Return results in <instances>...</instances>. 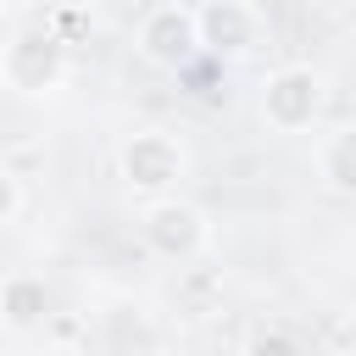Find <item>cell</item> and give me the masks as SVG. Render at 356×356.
<instances>
[{
    "label": "cell",
    "instance_id": "6da1fadb",
    "mask_svg": "<svg viewBox=\"0 0 356 356\" xmlns=\"http://www.w3.org/2000/svg\"><path fill=\"white\" fill-rule=\"evenodd\" d=\"M0 83L22 100H44L67 83V39L56 28H17L0 44Z\"/></svg>",
    "mask_w": 356,
    "mask_h": 356
},
{
    "label": "cell",
    "instance_id": "4fadbf2b",
    "mask_svg": "<svg viewBox=\"0 0 356 356\" xmlns=\"http://www.w3.org/2000/svg\"><path fill=\"white\" fill-rule=\"evenodd\" d=\"M328 356H350V350H328Z\"/></svg>",
    "mask_w": 356,
    "mask_h": 356
},
{
    "label": "cell",
    "instance_id": "8fae6325",
    "mask_svg": "<svg viewBox=\"0 0 356 356\" xmlns=\"http://www.w3.org/2000/svg\"><path fill=\"white\" fill-rule=\"evenodd\" d=\"M17 211H22V178H17V172L0 161V228H6Z\"/></svg>",
    "mask_w": 356,
    "mask_h": 356
},
{
    "label": "cell",
    "instance_id": "7a4b0ae2",
    "mask_svg": "<svg viewBox=\"0 0 356 356\" xmlns=\"http://www.w3.org/2000/svg\"><path fill=\"white\" fill-rule=\"evenodd\" d=\"M117 178H122L134 195H145V200L178 195V184L189 178V150H184V139L167 134V128H139V134H128L122 150H117Z\"/></svg>",
    "mask_w": 356,
    "mask_h": 356
},
{
    "label": "cell",
    "instance_id": "9c48e42d",
    "mask_svg": "<svg viewBox=\"0 0 356 356\" xmlns=\"http://www.w3.org/2000/svg\"><path fill=\"white\" fill-rule=\"evenodd\" d=\"M317 178H323V189L328 195H356V139H350V128H334V134H323V145H317Z\"/></svg>",
    "mask_w": 356,
    "mask_h": 356
},
{
    "label": "cell",
    "instance_id": "5bb4252c",
    "mask_svg": "<svg viewBox=\"0 0 356 356\" xmlns=\"http://www.w3.org/2000/svg\"><path fill=\"white\" fill-rule=\"evenodd\" d=\"M0 6H6V0H0Z\"/></svg>",
    "mask_w": 356,
    "mask_h": 356
},
{
    "label": "cell",
    "instance_id": "7c38bea8",
    "mask_svg": "<svg viewBox=\"0 0 356 356\" xmlns=\"http://www.w3.org/2000/svg\"><path fill=\"white\" fill-rule=\"evenodd\" d=\"M0 356H33V350H28V345H6Z\"/></svg>",
    "mask_w": 356,
    "mask_h": 356
},
{
    "label": "cell",
    "instance_id": "30bf717a",
    "mask_svg": "<svg viewBox=\"0 0 356 356\" xmlns=\"http://www.w3.org/2000/svg\"><path fill=\"white\" fill-rule=\"evenodd\" d=\"M234 356H312V350H306V339H295L289 328H256V334L239 339Z\"/></svg>",
    "mask_w": 356,
    "mask_h": 356
},
{
    "label": "cell",
    "instance_id": "52a82bcc",
    "mask_svg": "<svg viewBox=\"0 0 356 356\" xmlns=\"http://www.w3.org/2000/svg\"><path fill=\"white\" fill-rule=\"evenodd\" d=\"M100 356H161V328L150 323V312L117 300L100 312Z\"/></svg>",
    "mask_w": 356,
    "mask_h": 356
},
{
    "label": "cell",
    "instance_id": "277c9868",
    "mask_svg": "<svg viewBox=\"0 0 356 356\" xmlns=\"http://www.w3.org/2000/svg\"><path fill=\"white\" fill-rule=\"evenodd\" d=\"M139 245L156 256V261H172V267H189L206 245H211V222L200 206L178 200V195H161V200H145L139 211Z\"/></svg>",
    "mask_w": 356,
    "mask_h": 356
},
{
    "label": "cell",
    "instance_id": "5b68a950",
    "mask_svg": "<svg viewBox=\"0 0 356 356\" xmlns=\"http://www.w3.org/2000/svg\"><path fill=\"white\" fill-rule=\"evenodd\" d=\"M134 50L139 61L161 67V72H184L195 56H200V39H195V6L184 0H156L139 28H134Z\"/></svg>",
    "mask_w": 356,
    "mask_h": 356
},
{
    "label": "cell",
    "instance_id": "3957f363",
    "mask_svg": "<svg viewBox=\"0 0 356 356\" xmlns=\"http://www.w3.org/2000/svg\"><path fill=\"white\" fill-rule=\"evenodd\" d=\"M256 117L267 134H306L323 117V72L306 61H284L261 78L256 95Z\"/></svg>",
    "mask_w": 356,
    "mask_h": 356
},
{
    "label": "cell",
    "instance_id": "8992f818",
    "mask_svg": "<svg viewBox=\"0 0 356 356\" xmlns=\"http://www.w3.org/2000/svg\"><path fill=\"white\" fill-rule=\"evenodd\" d=\"M195 39L206 56L239 61L261 44V11L250 0H206V6H195Z\"/></svg>",
    "mask_w": 356,
    "mask_h": 356
},
{
    "label": "cell",
    "instance_id": "ba28073f",
    "mask_svg": "<svg viewBox=\"0 0 356 356\" xmlns=\"http://www.w3.org/2000/svg\"><path fill=\"white\" fill-rule=\"evenodd\" d=\"M0 323L11 334H33L50 323V284L39 273H11L0 278Z\"/></svg>",
    "mask_w": 356,
    "mask_h": 356
}]
</instances>
